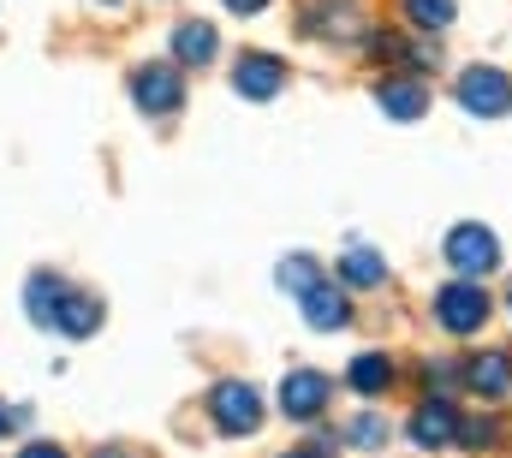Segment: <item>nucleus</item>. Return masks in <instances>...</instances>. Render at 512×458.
<instances>
[{"label":"nucleus","instance_id":"nucleus-17","mask_svg":"<svg viewBox=\"0 0 512 458\" xmlns=\"http://www.w3.org/2000/svg\"><path fill=\"white\" fill-rule=\"evenodd\" d=\"M334 274L346 280V286H387V256H376V250H346L340 262H334Z\"/></svg>","mask_w":512,"mask_h":458},{"label":"nucleus","instance_id":"nucleus-13","mask_svg":"<svg viewBox=\"0 0 512 458\" xmlns=\"http://www.w3.org/2000/svg\"><path fill=\"white\" fill-rule=\"evenodd\" d=\"M215 48H221V36H215L209 18H185V24L173 30V60H179V66H209Z\"/></svg>","mask_w":512,"mask_h":458},{"label":"nucleus","instance_id":"nucleus-9","mask_svg":"<svg viewBox=\"0 0 512 458\" xmlns=\"http://www.w3.org/2000/svg\"><path fill=\"white\" fill-rule=\"evenodd\" d=\"M298 310H304V322H310L316 334H340V328H352V298H346L340 286H328V280H316V286L298 298Z\"/></svg>","mask_w":512,"mask_h":458},{"label":"nucleus","instance_id":"nucleus-10","mask_svg":"<svg viewBox=\"0 0 512 458\" xmlns=\"http://www.w3.org/2000/svg\"><path fill=\"white\" fill-rule=\"evenodd\" d=\"M280 84H286V66H280L274 54H239V66H233V90H239L245 102H274Z\"/></svg>","mask_w":512,"mask_h":458},{"label":"nucleus","instance_id":"nucleus-6","mask_svg":"<svg viewBox=\"0 0 512 458\" xmlns=\"http://www.w3.org/2000/svg\"><path fill=\"white\" fill-rule=\"evenodd\" d=\"M131 102L143 108V114H179L185 108V78H179V60L167 66V60H149V66H137L131 72Z\"/></svg>","mask_w":512,"mask_h":458},{"label":"nucleus","instance_id":"nucleus-27","mask_svg":"<svg viewBox=\"0 0 512 458\" xmlns=\"http://www.w3.org/2000/svg\"><path fill=\"white\" fill-rule=\"evenodd\" d=\"M507 310H512V280H507Z\"/></svg>","mask_w":512,"mask_h":458},{"label":"nucleus","instance_id":"nucleus-7","mask_svg":"<svg viewBox=\"0 0 512 458\" xmlns=\"http://www.w3.org/2000/svg\"><path fill=\"white\" fill-rule=\"evenodd\" d=\"M405 435H411V447H423V453L459 447V405H453V399H441V393H429V399L411 411Z\"/></svg>","mask_w":512,"mask_h":458},{"label":"nucleus","instance_id":"nucleus-11","mask_svg":"<svg viewBox=\"0 0 512 458\" xmlns=\"http://www.w3.org/2000/svg\"><path fill=\"white\" fill-rule=\"evenodd\" d=\"M376 108L387 119H399V125H411V119L429 114V90H423V78H382L376 84Z\"/></svg>","mask_w":512,"mask_h":458},{"label":"nucleus","instance_id":"nucleus-23","mask_svg":"<svg viewBox=\"0 0 512 458\" xmlns=\"http://www.w3.org/2000/svg\"><path fill=\"white\" fill-rule=\"evenodd\" d=\"M221 6H227V12H245V18H251V12H262V6H274V0H221Z\"/></svg>","mask_w":512,"mask_h":458},{"label":"nucleus","instance_id":"nucleus-8","mask_svg":"<svg viewBox=\"0 0 512 458\" xmlns=\"http://www.w3.org/2000/svg\"><path fill=\"white\" fill-rule=\"evenodd\" d=\"M298 30L316 36V42H358L364 36V12H358V0H310Z\"/></svg>","mask_w":512,"mask_h":458},{"label":"nucleus","instance_id":"nucleus-14","mask_svg":"<svg viewBox=\"0 0 512 458\" xmlns=\"http://www.w3.org/2000/svg\"><path fill=\"white\" fill-rule=\"evenodd\" d=\"M54 328H60L66 340H90V334L102 328V298H90V292H66L60 310H54Z\"/></svg>","mask_w":512,"mask_h":458},{"label":"nucleus","instance_id":"nucleus-15","mask_svg":"<svg viewBox=\"0 0 512 458\" xmlns=\"http://www.w3.org/2000/svg\"><path fill=\"white\" fill-rule=\"evenodd\" d=\"M346 387H352L358 399H376V393H387V387H393V357H387V351H364V357H352Z\"/></svg>","mask_w":512,"mask_h":458},{"label":"nucleus","instance_id":"nucleus-5","mask_svg":"<svg viewBox=\"0 0 512 458\" xmlns=\"http://www.w3.org/2000/svg\"><path fill=\"white\" fill-rule=\"evenodd\" d=\"M328 405H334V381L322 369H286V381H280L286 423H316V417H328Z\"/></svg>","mask_w":512,"mask_h":458},{"label":"nucleus","instance_id":"nucleus-25","mask_svg":"<svg viewBox=\"0 0 512 458\" xmlns=\"http://www.w3.org/2000/svg\"><path fill=\"white\" fill-rule=\"evenodd\" d=\"M280 458H328V453H322V441H316V447H292V453H280Z\"/></svg>","mask_w":512,"mask_h":458},{"label":"nucleus","instance_id":"nucleus-4","mask_svg":"<svg viewBox=\"0 0 512 458\" xmlns=\"http://www.w3.org/2000/svg\"><path fill=\"white\" fill-rule=\"evenodd\" d=\"M453 96H459V108L471 119H501L512 108V78L501 66H465L459 84H453Z\"/></svg>","mask_w":512,"mask_h":458},{"label":"nucleus","instance_id":"nucleus-18","mask_svg":"<svg viewBox=\"0 0 512 458\" xmlns=\"http://www.w3.org/2000/svg\"><path fill=\"white\" fill-rule=\"evenodd\" d=\"M399 12H405V24H411V30H423V36H441V30L459 18V0H405Z\"/></svg>","mask_w":512,"mask_h":458},{"label":"nucleus","instance_id":"nucleus-24","mask_svg":"<svg viewBox=\"0 0 512 458\" xmlns=\"http://www.w3.org/2000/svg\"><path fill=\"white\" fill-rule=\"evenodd\" d=\"M18 423H30V411H0V435H6V429H18Z\"/></svg>","mask_w":512,"mask_h":458},{"label":"nucleus","instance_id":"nucleus-1","mask_svg":"<svg viewBox=\"0 0 512 458\" xmlns=\"http://www.w3.org/2000/svg\"><path fill=\"white\" fill-rule=\"evenodd\" d=\"M429 316H435V328H441V334L471 340V334H483V328H489L495 298L483 292V280H447V286L429 298Z\"/></svg>","mask_w":512,"mask_h":458},{"label":"nucleus","instance_id":"nucleus-12","mask_svg":"<svg viewBox=\"0 0 512 458\" xmlns=\"http://www.w3.org/2000/svg\"><path fill=\"white\" fill-rule=\"evenodd\" d=\"M465 387L477 399H507L512 393V351H477L465 363Z\"/></svg>","mask_w":512,"mask_h":458},{"label":"nucleus","instance_id":"nucleus-26","mask_svg":"<svg viewBox=\"0 0 512 458\" xmlns=\"http://www.w3.org/2000/svg\"><path fill=\"white\" fill-rule=\"evenodd\" d=\"M90 458H137V453H131V447H96Z\"/></svg>","mask_w":512,"mask_h":458},{"label":"nucleus","instance_id":"nucleus-16","mask_svg":"<svg viewBox=\"0 0 512 458\" xmlns=\"http://www.w3.org/2000/svg\"><path fill=\"white\" fill-rule=\"evenodd\" d=\"M66 292H72V286H66L60 274H48V268H42V274H30V286H24L30 322H36V328H54V310H60V298H66Z\"/></svg>","mask_w":512,"mask_h":458},{"label":"nucleus","instance_id":"nucleus-21","mask_svg":"<svg viewBox=\"0 0 512 458\" xmlns=\"http://www.w3.org/2000/svg\"><path fill=\"white\" fill-rule=\"evenodd\" d=\"M495 441H501L495 417H459V447L465 453H495Z\"/></svg>","mask_w":512,"mask_h":458},{"label":"nucleus","instance_id":"nucleus-2","mask_svg":"<svg viewBox=\"0 0 512 458\" xmlns=\"http://www.w3.org/2000/svg\"><path fill=\"white\" fill-rule=\"evenodd\" d=\"M441 262L459 274V280H489L501 268V238L483 227V221H459V227L441 238Z\"/></svg>","mask_w":512,"mask_h":458},{"label":"nucleus","instance_id":"nucleus-19","mask_svg":"<svg viewBox=\"0 0 512 458\" xmlns=\"http://www.w3.org/2000/svg\"><path fill=\"white\" fill-rule=\"evenodd\" d=\"M340 441H346V447H358V453H382V447H387V417H376V411L352 417V423L340 429Z\"/></svg>","mask_w":512,"mask_h":458},{"label":"nucleus","instance_id":"nucleus-22","mask_svg":"<svg viewBox=\"0 0 512 458\" xmlns=\"http://www.w3.org/2000/svg\"><path fill=\"white\" fill-rule=\"evenodd\" d=\"M18 458H66V447H54V441H30Z\"/></svg>","mask_w":512,"mask_h":458},{"label":"nucleus","instance_id":"nucleus-3","mask_svg":"<svg viewBox=\"0 0 512 458\" xmlns=\"http://www.w3.org/2000/svg\"><path fill=\"white\" fill-rule=\"evenodd\" d=\"M209 423L227 435V441H245L262 429V393H256L251 381H221L215 393H209Z\"/></svg>","mask_w":512,"mask_h":458},{"label":"nucleus","instance_id":"nucleus-20","mask_svg":"<svg viewBox=\"0 0 512 458\" xmlns=\"http://www.w3.org/2000/svg\"><path fill=\"white\" fill-rule=\"evenodd\" d=\"M274 280H280V286H286V292H292V298H304V292H310V286H316V280H322V268H316V262H310V256H286V262H280V268H274Z\"/></svg>","mask_w":512,"mask_h":458}]
</instances>
